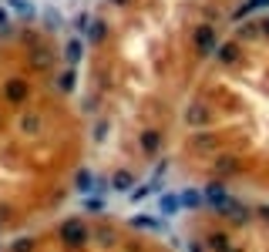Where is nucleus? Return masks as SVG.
<instances>
[{
	"label": "nucleus",
	"instance_id": "nucleus-1",
	"mask_svg": "<svg viewBox=\"0 0 269 252\" xmlns=\"http://www.w3.org/2000/svg\"><path fill=\"white\" fill-rule=\"evenodd\" d=\"M61 239H64V245H71V249H81L84 239H88V229L81 225V219H67L64 225H61Z\"/></svg>",
	"mask_w": 269,
	"mask_h": 252
},
{
	"label": "nucleus",
	"instance_id": "nucleus-2",
	"mask_svg": "<svg viewBox=\"0 0 269 252\" xmlns=\"http://www.w3.org/2000/svg\"><path fill=\"white\" fill-rule=\"evenodd\" d=\"M195 44H199L202 54H215V31L212 27H199L195 31Z\"/></svg>",
	"mask_w": 269,
	"mask_h": 252
},
{
	"label": "nucleus",
	"instance_id": "nucleus-3",
	"mask_svg": "<svg viewBox=\"0 0 269 252\" xmlns=\"http://www.w3.org/2000/svg\"><path fill=\"white\" fill-rule=\"evenodd\" d=\"M205 198H209L212 205H219V208H225V205H229V202H232V198H229V195H225V192H222V185H215V182H212V185H209V188H205Z\"/></svg>",
	"mask_w": 269,
	"mask_h": 252
},
{
	"label": "nucleus",
	"instance_id": "nucleus-4",
	"mask_svg": "<svg viewBox=\"0 0 269 252\" xmlns=\"http://www.w3.org/2000/svg\"><path fill=\"white\" fill-rule=\"evenodd\" d=\"M7 98L11 101H24L27 98V84H24V81H11V84H7Z\"/></svg>",
	"mask_w": 269,
	"mask_h": 252
},
{
	"label": "nucleus",
	"instance_id": "nucleus-5",
	"mask_svg": "<svg viewBox=\"0 0 269 252\" xmlns=\"http://www.w3.org/2000/svg\"><path fill=\"white\" fill-rule=\"evenodd\" d=\"M222 212H229V219H232V222H246V219H249V215H246V208H242V205H235V202H229V205H225Z\"/></svg>",
	"mask_w": 269,
	"mask_h": 252
},
{
	"label": "nucleus",
	"instance_id": "nucleus-6",
	"mask_svg": "<svg viewBox=\"0 0 269 252\" xmlns=\"http://www.w3.org/2000/svg\"><path fill=\"white\" fill-rule=\"evenodd\" d=\"M158 142H162L158 132H145L142 135V148H145V152H158Z\"/></svg>",
	"mask_w": 269,
	"mask_h": 252
},
{
	"label": "nucleus",
	"instance_id": "nucleus-7",
	"mask_svg": "<svg viewBox=\"0 0 269 252\" xmlns=\"http://www.w3.org/2000/svg\"><path fill=\"white\" fill-rule=\"evenodd\" d=\"M131 185H134V178L128 175V172H118V175H114V188H118V192H128Z\"/></svg>",
	"mask_w": 269,
	"mask_h": 252
},
{
	"label": "nucleus",
	"instance_id": "nucleus-8",
	"mask_svg": "<svg viewBox=\"0 0 269 252\" xmlns=\"http://www.w3.org/2000/svg\"><path fill=\"white\" fill-rule=\"evenodd\" d=\"M88 37H91V44H101V41H104V24L94 21L91 24V31H88Z\"/></svg>",
	"mask_w": 269,
	"mask_h": 252
},
{
	"label": "nucleus",
	"instance_id": "nucleus-9",
	"mask_svg": "<svg viewBox=\"0 0 269 252\" xmlns=\"http://www.w3.org/2000/svg\"><path fill=\"white\" fill-rule=\"evenodd\" d=\"M179 202H182V198H175V195H165V198H162V205H158V208H162L165 215H172V212L179 208Z\"/></svg>",
	"mask_w": 269,
	"mask_h": 252
},
{
	"label": "nucleus",
	"instance_id": "nucleus-10",
	"mask_svg": "<svg viewBox=\"0 0 269 252\" xmlns=\"http://www.w3.org/2000/svg\"><path fill=\"white\" fill-rule=\"evenodd\" d=\"M219 61H225V64H232V61H235V44H225L222 51H219Z\"/></svg>",
	"mask_w": 269,
	"mask_h": 252
},
{
	"label": "nucleus",
	"instance_id": "nucleus-11",
	"mask_svg": "<svg viewBox=\"0 0 269 252\" xmlns=\"http://www.w3.org/2000/svg\"><path fill=\"white\" fill-rule=\"evenodd\" d=\"M185 118H189V121H195V124H202V121L209 118V114H205V108H202V104H195V111H189Z\"/></svg>",
	"mask_w": 269,
	"mask_h": 252
},
{
	"label": "nucleus",
	"instance_id": "nucleus-12",
	"mask_svg": "<svg viewBox=\"0 0 269 252\" xmlns=\"http://www.w3.org/2000/svg\"><path fill=\"white\" fill-rule=\"evenodd\" d=\"M209 249L225 252V249H229V239H225V235H212V239H209Z\"/></svg>",
	"mask_w": 269,
	"mask_h": 252
},
{
	"label": "nucleus",
	"instance_id": "nucleus-13",
	"mask_svg": "<svg viewBox=\"0 0 269 252\" xmlns=\"http://www.w3.org/2000/svg\"><path fill=\"white\" fill-rule=\"evenodd\" d=\"M78 57H81V41H71V44H67V61L74 64Z\"/></svg>",
	"mask_w": 269,
	"mask_h": 252
},
{
	"label": "nucleus",
	"instance_id": "nucleus-14",
	"mask_svg": "<svg viewBox=\"0 0 269 252\" xmlns=\"http://www.w3.org/2000/svg\"><path fill=\"white\" fill-rule=\"evenodd\" d=\"M78 188L81 192H91V172H78Z\"/></svg>",
	"mask_w": 269,
	"mask_h": 252
},
{
	"label": "nucleus",
	"instance_id": "nucleus-15",
	"mask_svg": "<svg viewBox=\"0 0 269 252\" xmlns=\"http://www.w3.org/2000/svg\"><path fill=\"white\" fill-rule=\"evenodd\" d=\"M14 252H31V239H17L14 242Z\"/></svg>",
	"mask_w": 269,
	"mask_h": 252
},
{
	"label": "nucleus",
	"instance_id": "nucleus-16",
	"mask_svg": "<svg viewBox=\"0 0 269 252\" xmlns=\"http://www.w3.org/2000/svg\"><path fill=\"white\" fill-rule=\"evenodd\" d=\"M61 88H64V91H71V88H74V74H71V71H67V74L61 77Z\"/></svg>",
	"mask_w": 269,
	"mask_h": 252
},
{
	"label": "nucleus",
	"instance_id": "nucleus-17",
	"mask_svg": "<svg viewBox=\"0 0 269 252\" xmlns=\"http://www.w3.org/2000/svg\"><path fill=\"white\" fill-rule=\"evenodd\" d=\"M11 4L17 7V11H27V14H31V4H27V0H11Z\"/></svg>",
	"mask_w": 269,
	"mask_h": 252
},
{
	"label": "nucleus",
	"instance_id": "nucleus-18",
	"mask_svg": "<svg viewBox=\"0 0 269 252\" xmlns=\"http://www.w3.org/2000/svg\"><path fill=\"white\" fill-rule=\"evenodd\" d=\"M182 202H185V205H199V195H189V192H185V195H182Z\"/></svg>",
	"mask_w": 269,
	"mask_h": 252
},
{
	"label": "nucleus",
	"instance_id": "nucleus-19",
	"mask_svg": "<svg viewBox=\"0 0 269 252\" xmlns=\"http://www.w3.org/2000/svg\"><path fill=\"white\" fill-rule=\"evenodd\" d=\"M259 27H262V34H269V21H262V24H259Z\"/></svg>",
	"mask_w": 269,
	"mask_h": 252
},
{
	"label": "nucleus",
	"instance_id": "nucleus-20",
	"mask_svg": "<svg viewBox=\"0 0 269 252\" xmlns=\"http://www.w3.org/2000/svg\"><path fill=\"white\" fill-rule=\"evenodd\" d=\"M4 24H7V14H4V11H0V27H4Z\"/></svg>",
	"mask_w": 269,
	"mask_h": 252
},
{
	"label": "nucleus",
	"instance_id": "nucleus-21",
	"mask_svg": "<svg viewBox=\"0 0 269 252\" xmlns=\"http://www.w3.org/2000/svg\"><path fill=\"white\" fill-rule=\"evenodd\" d=\"M114 4H128V0H114Z\"/></svg>",
	"mask_w": 269,
	"mask_h": 252
}]
</instances>
